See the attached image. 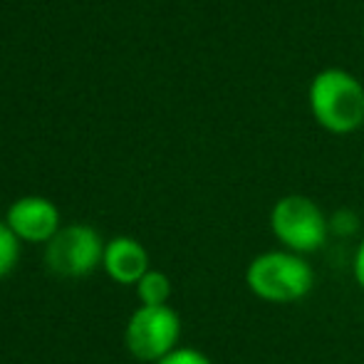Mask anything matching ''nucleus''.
<instances>
[{
    "label": "nucleus",
    "instance_id": "nucleus-1",
    "mask_svg": "<svg viewBox=\"0 0 364 364\" xmlns=\"http://www.w3.org/2000/svg\"><path fill=\"white\" fill-rule=\"evenodd\" d=\"M245 288L268 305H295L315 288V268L305 255L285 248L265 250L245 265Z\"/></svg>",
    "mask_w": 364,
    "mask_h": 364
},
{
    "label": "nucleus",
    "instance_id": "nucleus-2",
    "mask_svg": "<svg viewBox=\"0 0 364 364\" xmlns=\"http://www.w3.org/2000/svg\"><path fill=\"white\" fill-rule=\"evenodd\" d=\"M310 109L330 134H352L364 124V87L342 68H327L310 85Z\"/></svg>",
    "mask_w": 364,
    "mask_h": 364
},
{
    "label": "nucleus",
    "instance_id": "nucleus-3",
    "mask_svg": "<svg viewBox=\"0 0 364 364\" xmlns=\"http://www.w3.org/2000/svg\"><path fill=\"white\" fill-rule=\"evenodd\" d=\"M270 230L280 248L297 255H312L330 238V218L312 198L302 193H290L270 208Z\"/></svg>",
    "mask_w": 364,
    "mask_h": 364
},
{
    "label": "nucleus",
    "instance_id": "nucleus-4",
    "mask_svg": "<svg viewBox=\"0 0 364 364\" xmlns=\"http://www.w3.org/2000/svg\"><path fill=\"white\" fill-rule=\"evenodd\" d=\"M181 340V317L173 307H144L132 312L124 330V345L139 362L156 364L173 352Z\"/></svg>",
    "mask_w": 364,
    "mask_h": 364
},
{
    "label": "nucleus",
    "instance_id": "nucleus-5",
    "mask_svg": "<svg viewBox=\"0 0 364 364\" xmlns=\"http://www.w3.org/2000/svg\"><path fill=\"white\" fill-rule=\"evenodd\" d=\"M105 258V243L92 225L73 223L60 228L55 238L45 245V263L63 278H82L92 273Z\"/></svg>",
    "mask_w": 364,
    "mask_h": 364
},
{
    "label": "nucleus",
    "instance_id": "nucleus-6",
    "mask_svg": "<svg viewBox=\"0 0 364 364\" xmlns=\"http://www.w3.org/2000/svg\"><path fill=\"white\" fill-rule=\"evenodd\" d=\"M5 223L20 240L50 243L60 230V213L53 201L40 196H25L8 208Z\"/></svg>",
    "mask_w": 364,
    "mask_h": 364
},
{
    "label": "nucleus",
    "instance_id": "nucleus-7",
    "mask_svg": "<svg viewBox=\"0 0 364 364\" xmlns=\"http://www.w3.org/2000/svg\"><path fill=\"white\" fill-rule=\"evenodd\" d=\"M102 268L114 283L119 285H136L149 273V253L146 248L136 238L129 235H119L112 238L105 245V258H102Z\"/></svg>",
    "mask_w": 364,
    "mask_h": 364
},
{
    "label": "nucleus",
    "instance_id": "nucleus-8",
    "mask_svg": "<svg viewBox=\"0 0 364 364\" xmlns=\"http://www.w3.org/2000/svg\"><path fill=\"white\" fill-rule=\"evenodd\" d=\"M134 288L144 307H164L171 300V278L161 270H149Z\"/></svg>",
    "mask_w": 364,
    "mask_h": 364
},
{
    "label": "nucleus",
    "instance_id": "nucleus-9",
    "mask_svg": "<svg viewBox=\"0 0 364 364\" xmlns=\"http://www.w3.org/2000/svg\"><path fill=\"white\" fill-rule=\"evenodd\" d=\"M20 258V238L10 230L5 220H0V278L10 273L18 265Z\"/></svg>",
    "mask_w": 364,
    "mask_h": 364
},
{
    "label": "nucleus",
    "instance_id": "nucleus-10",
    "mask_svg": "<svg viewBox=\"0 0 364 364\" xmlns=\"http://www.w3.org/2000/svg\"><path fill=\"white\" fill-rule=\"evenodd\" d=\"M360 230V218L350 208H340L330 216V235H342V238H350Z\"/></svg>",
    "mask_w": 364,
    "mask_h": 364
},
{
    "label": "nucleus",
    "instance_id": "nucleus-11",
    "mask_svg": "<svg viewBox=\"0 0 364 364\" xmlns=\"http://www.w3.org/2000/svg\"><path fill=\"white\" fill-rule=\"evenodd\" d=\"M156 364H213L211 357L203 355L196 347H176L173 352H168L164 360H159Z\"/></svg>",
    "mask_w": 364,
    "mask_h": 364
},
{
    "label": "nucleus",
    "instance_id": "nucleus-12",
    "mask_svg": "<svg viewBox=\"0 0 364 364\" xmlns=\"http://www.w3.org/2000/svg\"><path fill=\"white\" fill-rule=\"evenodd\" d=\"M352 273H355V283L360 285V290L364 292V238H362V243L357 245L355 258H352Z\"/></svg>",
    "mask_w": 364,
    "mask_h": 364
}]
</instances>
